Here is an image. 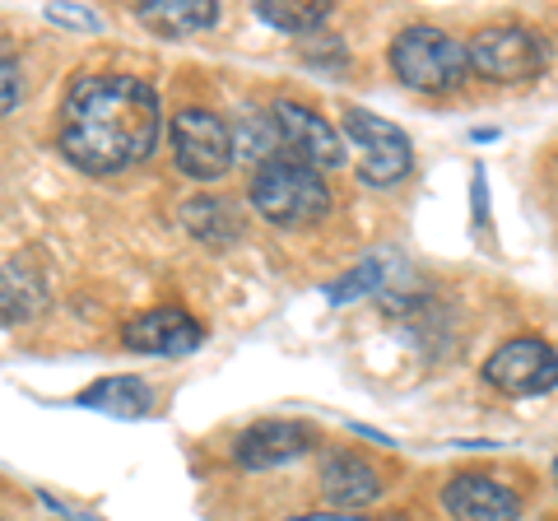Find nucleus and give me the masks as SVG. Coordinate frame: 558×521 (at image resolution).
<instances>
[{"mask_svg":"<svg viewBox=\"0 0 558 521\" xmlns=\"http://www.w3.org/2000/svg\"><path fill=\"white\" fill-rule=\"evenodd\" d=\"M387 275H391V266H387L381 256L359 260V266L349 270V275H340V280L326 284V303H330V307H349V303L368 299V293H377L381 284H387Z\"/></svg>","mask_w":558,"mask_h":521,"instance_id":"6ab92c4d","label":"nucleus"},{"mask_svg":"<svg viewBox=\"0 0 558 521\" xmlns=\"http://www.w3.org/2000/svg\"><path fill=\"white\" fill-rule=\"evenodd\" d=\"M256 20H266L279 33H299V38H312L326 20H330V5H317V0H256Z\"/></svg>","mask_w":558,"mask_h":521,"instance_id":"a211bd4d","label":"nucleus"},{"mask_svg":"<svg viewBox=\"0 0 558 521\" xmlns=\"http://www.w3.org/2000/svg\"><path fill=\"white\" fill-rule=\"evenodd\" d=\"M163 131L159 89L140 75H80L65 89L57 145L89 178L145 163Z\"/></svg>","mask_w":558,"mask_h":521,"instance_id":"f257e3e1","label":"nucleus"},{"mask_svg":"<svg viewBox=\"0 0 558 521\" xmlns=\"http://www.w3.org/2000/svg\"><path fill=\"white\" fill-rule=\"evenodd\" d=\"M121 340H126V350H135V354L182 359L205 344V326L191 317L186 307H149V312H140L135 322H126Z\"/></svg>","mask_w":558,"mask_h":521,"instance_id":"9d476101","label":"nucleus"},{"mask_svg":"<svg viewBox=\"0 0 558 521\" xmlns=\"http://www.w3.org/2000/svg\"><path fill=\"white\" fill-rule=\"evenodd\" d=\"M172 163L186 172L191 182H219L233 168V135L229 121L205 112V108H182L172 117Z\"/></svg>","mask_w":558,"mask_h":521,"instance_id":"423d86ee","label":"nucleus"},{"mask_svg":"<svg viewBox=\"0 0 558 521\" xmlns=\"http://www.w3.org/2000/svg\"><path fill=\"white\" fill-rule=\"evenodd\" d=\"M182 223L191 229V238H201V242H233V238H242L238 205L219 201V196H196L182 210Z\"/></svg>","mask_w":558,"mask_h":521,"instance_id":"dca6fc26","label":"nucleus"},{"mask_svg":"<svg viewBox=\"0 0 558 521\" xmlns=\"http://www.w3.org/2000/svg\"><path fill=\"white\" fill-rule=\"evenodd\" d=\"M270 126H275V141L284 149V159H299L307 168H340L344 163V141L340 131L330 126L322 112H312L307 102L299 98H279L270 108Z\"/></svg>","mask_w":558,"mask_h":521,"instance_id":"6e6552de","label":"nucleus"},{"mask_svg":"<svg viewBox=\"0 0 558 521\" xmlns=\"http://www.w3.org/2000/svg\"><path fill=\"white\" fill-rule=\"evenodd\" d=\"M252 210L275 223V229H307V223H322L330 210V186L322 182L317 168H307L299 159H275L256 163L252 186H247Z\"/></svg>","mask_w":558,"mask_h":521,"instance_id":"f03ea898","label":"nucleus"},{"mask_svg":"<svg viewBox=\"0 0 558 521\" xmlns=\"http://www.w3.org/2000/svg\"><path fill=\"white\" fill-rule=\"evenodd\" d=\"M24 98V71H20V57L10 51V43H0V117H10Z\"/></svg>","mask_w":558,"mask_h":521,"instance_id":"aec40b11","label":"nucleus"},{"mask_svg":"<svg viewBox=\"0 0 558 521\" xmlns=\"http://www.w3.org/2000/svg\"><path fill=\"white\" fill-rule=\"evenodd\" d=\"M340 126H344V141L354 145L359 178L368 186H396V182L410 178L414 145H410V135L400 126H391L387 117H377L368 108H349Z\"/></svg>","mask_w":558,"mask_h":521,"instance_id":"39448f33","label":"nucleus"},{"mask_svg":"<svg viewBox=\"0 0 558 521\" xmlns=\"http://www.w3.org/2000/svg\"><path fill=\"white\" fill-rule=\"evenodd\" d=\"M317 424L307 420H260L238 438L233 461L242 471H275V465H293L307 451H317Z\"/></svg>","mask_w":558,"mask_h":521,"instance_id":"1a4fd4ad","label":"nucleus"},{"mask_svg":"<svg viewBox=\"0 0 558 521\" xmlns=\"http://www.w3.org/2000/svg\"><path fill=\"white\" fill-rule=\"evenodd\" d=\"M470 201H475V229H488V191H484V168H475V186H470Z\"/></svg>","mask_w":558,"mask_h":521,"instance_id":"5701e85b","label":"nucleus"},{"mask_svg":"<svg viewBox=\"0 0 558 521\" xmlns=\"http://www.w3.org/2000/svg\"><path fill=\"white\" fill-rule=\"evenodd\" d=\"M465 57L488 84H526L549 65V38L526 24H488L465 43Z\"/></svg>","mask_w":558,"mask_h":521,"instance_id":"20e7f679","label":"nucleus"},{"mask_svg":"<svg viewBox=\"0 0 558 521\" xmlns=\"http://www.w3.org/2000/svg\"><path fill=\"white\" fill-rule=\"evenodd\" d=\"M47 307V275L28 256L0 266V326H24Z\"/></svg>","mask_w":558,"mask_h":521,"instance_id":"ddd939ff","label":"nucleus"},{"mask_svg":"<svg viewBox=\"0 0 558 521\" xmlns=\"http://www.w3.org/2000/svg\"><path fill=\"white\" fill-rule=\"evenodd\" d=\"M51 24H61V28H84V33H98L102 28V20L94 10H84V5H47L43 10Z\"/></svg>","mask_w":558,"mask_h":521,"instance_id":"412c9836","label":"nucleus"},{"mask_svg":"<svg viewBox=\"0 0 558 521\" xmlns=\"http://www.w3.org/2000/svg\"><path fill=\"white\" fill-rule=\"evenodd\" d=\"M442 508L451 521H521V498L508 484L488 475H457L442 489Z\"/></svg>","mask_w":558,"mask_h":521,"instance_id":"f8f14e48","label":"nucleus"},{"mask_svg":"<svg viewBox=\"0 0 558 521\" xmlns=\"http://www.w3.org/2000/svg\"><path fill=\"white\" fill-rule=\"evenodd\" d=\"M554 475H558V461H554Z\"/></svg>","mask_w":558,"mask_h":521,"instance_id":"393cba45","label":"nucleus"},{"mask_svg":"<svg viewBox=\"0 0 558 521\" xmlns=\"http://www.w3.org/2000/svg\"><path fill=\"white\" fill-rule=\"evenodd\" d=\"M135 20L159 38H196V33L215 28L219 5L215 0H145L135 5Z\"/></svg>","mask_w":558,"mask_h":521,"instance_id":"4468645a","label":"nucleus"},{"mask_svg":"<svg viewBox=\"0 0 558 521\" xmlns=\"http://www.w3.org/2000/svg\"><path fill=\"white\" fill-rule=\"evenodd\" d=\"M391 71L414 94H457L470 80L465 43L433 24H410L391 43Z\"/></svg>","mask_w":558,"mask_h":521,"instance_id":"7ed1b4c3","label":"nucleus"},{"mask_svg":"<svg viewBox=\"0 0 558 521\" xmlns=\"http://www.w3.org/2000/svg\"><path fill=\"white\" fill-rule=\"evenodd\" d=\"M233 135V159H247V163H266L279 154L275 141V126H270V112H256V108H242L238 121L229 126Z\"/></svg>","mask_w":558,"mask_h":521,"instance_id":"f3484780","label":"nucleus"},{"mask_svg":"<svg viewBox=\"0 0 558 521\" xmlns=\"http://www.w3.org/2000/svg\"><path fill=\"white\" fill-rule=\"evenodd\" d=\"M75 405L112 414V420H145L154 410V391H149L145 377H102L75 396Z\"/></svg>","mask_w":558,"mask_h":521,"instance_id":"2eb2a0df","label":"nucleus"},{"mask_svg":"<svg viewBox=\"0 0 558 521\" xmlns=\"http://www.w3.org/2000/svg\"><path fill=\"white\" fill-rule=\"evenodd\" d=\"M289 521H368L359 512H307V517H289Z\"/></svg>","mask_w":558,"mask_h":521,"instance_id":"b1692460","label":"nucleus"},{"mask_svg":"<svg viewBox=\"0 0 558 521\" xmlns=\"http://www.w3.org/2000/svg\"><path fill=\"white\" fill-rule=\"evenodd\" d=\"M317 484H322V498L330 502V512H359L381 498V475L359 451H344V447L322 451Z\"/></svg>","mask_w":558,"mask_h":521,"instance_id":"9b49d317","label":"nucleus"},{"mask_svg":"<svg viewBox=\"0 0 558 521\" xmlns=\"http://www.w3.org/2000/svg\"><path fill=\"white\" fill-rule=\"evenodd\" d=\"M303 57H307L312 65H326V61L344 65V47H340L336 38H317V47H303Z\"/></svg>","mask_w":558,"mask_h":521,"instance_id":"4be33fe9","label":"nucleus"},{"mask_svg":"<svg viewBox=\"0 0 558 521\" xmlns=\"http://www.w3.org/2000/svg\"><path fill=\"white\" fill-rule=\"evenodd\" d=\"M484 381L502 396H517V401L545 396L558 387V350L539 336H517V340L502 344V350L488 354Z\"/></svg>","mask_w":558,"mask_h":521,"instance_id":"0eeeda50","label":"nucleus"}]
</instances>
